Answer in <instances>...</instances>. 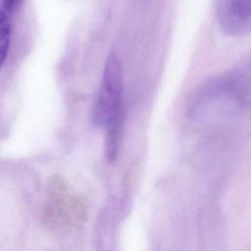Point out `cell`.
Returning <instances> with one entry per match:
<instances>
[{
	"instance_id": "6da1fadb",
	"label": "cell",
	"mask_w": 251,
	"mask_h": 251,
	"mask_svg": "<svg viewBox=\"0 0 251 251\" xmlns=\"http://www.w3.org/2000/svg\"><path fill=\"white\" fill-rule=\"evenodd\" d=\"M251 108V55L212 76L189 96L185 115L192 122H211Z\"/></svg>"
},
{
	"instance_id": "7a4b0ae2",
	"label": "cell",
	"mask_w": 251,
	"mask_h": 251,
	"mask_svg": "<svg viewBox=\"0 0 251 251\" xmlns=\"http://www.w3.org/2000/svg\"><path fill=\"white\" fill-rule=\"evenodd\" d=\"M123 87L122 63L119 56L112 52L105 63L101 84L92 110V121L96 126H105L122 110Z\"/></svg>"
},
{
	"instance_id": "3957f363",
	"label": "cell",
	"mask_w": 251,
	"mask_h": 251,
	"mask_svg": "<svg viewBox=\"0 0 251 251\" xmlns=\"http://www.w3.org/2000/svg\"><path fill=\"white\" fill-rule=\"evenodd\" d=\"M44 212L46 221L56 227L80 226L86 218L84 203L70 191L64 180L59 178L53 180L50 184Z\"/></svg>"
},
{
	"instance_id": "277c9868",
	"label": "cell",
	"mask_w": 251,
	"mask_h": 251,
	"mask_svg": "<svg viewBox=\"0 0 251 251\" xmlns=\"http://www.w3.org/2000/svg\"><path fill=\"white\" fill-rule=\"evenodd\" d=\"M216 18L228 36L251 34V0H216Z\"/></svg>"
},
{
	"instance_id": "5b68a950",
	"label": "cell",
	"mask_w": 251,
	"mask_h": 251,
	"mask_svg": "<svg viewBox=\"0 0 251 251\" xmlns=\"http://www.w3.org/2000/svg\"><path fill=\"white\" fill-rule=\"evenodd\" d=\"M123 125L124 114L121 110L104 126L106 127L105 154L109 162H114L118 157L123 135Z\"/></svg>"
},
{
	"instance_id": "8992f818",
	"label": "cell",
	"mask_w": 251,
	"mask_h": 251,
	"mask_svg": "<svg viewBox=\"0 0 251 251\" xmlns=\"http://www.w3.org/2000/svg\"><path fill=\"white\" fill-rule=\"evenodd\" d=\"M11 40L10 14L0 8V69L4 65Z\"/></svg>"
},
{
	"instance_id": "52a82bcc",
	"label": "cell",
	"mask_w": 251,
	"mask_h": 251,
	"mask_svg": "<svg viewBox=\"0 0 251 251\" xmlns=\"http://www.w3.org/2000/svg\"><path fill=\"white\" fill-rule=\"evenodd\" d=\"M21 2V0H2L1 9L10 14Z\"/></svg>"
}]
</instances>
